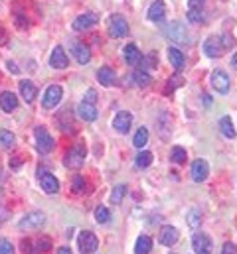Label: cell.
<instances>
[{"label":"cell","instance_id":"obj_1","mask_svg":"<svg viewBox=\"0 0 237 254\" xmlns=\"http://www.w3.org/2000/svg\"><path fill=\"white\" fill-rule=\"evenodd\" d=\"M50 248H52V238L50 236H36V238L22 240V250L26 254H43Z\"/></svg>","mask_w":237,"mask_h":254},{"label":"cell","instance_id":"obj_2","mask_svg":"<svg viewBox=\"0 0 237 254\" xmlns=\"http://www.w3.org/2000/svg\"><path fill=\"white\" fill-rule=\"evenodd\" d=\"M164 36L172 41H182V43H190V32L182 22H168L164 26Z\"/></svg>","mask_w":237,"mask_h":254},{"label":"cell","instance_id":"obj_3","mask_svg":"<svg viewBox=\"0 0 237 254\" xmlns=\"http://www.w3.org/2000/svg\"><path fill=\"white\" fill-rule=\"evenodd\" d=\"M34 136H36V150L40 152V154L45 156V154H50V152L54 150V138L43 126H38L34 130Z\"/></svg>","mask_w":237,"mask_h":254},{"label":"cell","instance_id":"obj_4","mask_svg":"<svg viewBox=\"0 0 237 254\" xmlns=\"http://www.w3.org/2000/svg\"><path fill=\"white\" fill-rule=\"evenodd\" d=\"M77 246H79L81 254H93L95 250H97V246H99V238H97V234L91 233V231H83L79 234V238H77Z\"/></svg>","mask_w":237,"mask_h":254},{"label":"cell","instance_id":"obj_5","mask_svg":"<svg viewBox=\"0 0 237 254\" xmlns=\"http://www.w3.org/2000/svg\"><path fill=\"white\" fill-rule=\"evenodd\" d=\"M45 225V215L42 211H32L28 215H24L18 223V229L20 231H34V229H40Z\"/></svg>","mask_w":237,"mask_h":254},{"label":"cell","instance_id":"obj_6","mask_svg":"<svg viewBox=\"0 0 237 254\" xmlns=\"http://www.w3.org/2000/svg\"><path fill=\"white\" fill-rule=\"evenodd\" d=\"M83 162H85V146L79 142L65 154V166L71 170H79L83 166Z\"/></svg>","mask_w":237,"mask_h":254},{"label":"cell","instance_id":"obj_7","mask_svg":"<svg viewBox=\"0 0 237 254\" xmlns=\"http://www.w3.org/2000/svg\"><path fill=\"white\" fill-rule=\"evenodd\" d=\"M62 95H64V91H62V87L60 85H50L45 89V93H43V98H42V105H43V109H56L58 105H60V100H62Z\"/></svg>","mask_w":237,"mask_h":254},{"label":"cell","instance_id":"obj_8","mask_svg":"<svg viewBox=\"0 0 237 254\" xmlns=\"http://www.w3.org/2000/svg\"><path fill=\"white\" fill-rule=\"evenodd\" d=\"M109 36L111 38H125V36H129V24H127V20L123 16L113 14L109 18Z\"/></svg>","mask_w":237,"mask_h":254},{"label":"cell","instance_id":"obj_9","mask_svg":"<svg viewBox=\"0 0 237 254\" xmlns=\"http://www.w3.org/2000/svg\"><path fill=\"white\" fill-rule=\"evenodd\" d=\"M204 52H206V56H208V58H212V59L221 58V56H223V52H225L221 38H219V36H212V38H208V39L204 41Z\"/></svg>","mask_w":237,"mask_h":254},{"label":"cell","instance_id":"obj_10","mask_svg":"<svg viewBox=\"0 0 237 254\" xmlns=\"http://www.w3.org/2000/svg\"><path fill=\"white\" fill-rule=\"evenodd\" d=\"M210 83H212L214 91H217L219 95H227V93H229V77H227L225 71L215 69V71L212 73V77H210Z\"/></svg>","mask_w":237,"mask_h":254},{"label":"cell","instance_id":"obj_11","mask_svg":"<svg viewBox=\"0 0 237 254\" xmlns=\"http://www.w3.org/2000/svg\"><path fill=\"white\" fill-rule=\"evenodd\" d=\"M192 248L196 254H210L214 248V242L206 233H196L192 238Z\"/></svg>","mask_w":237,"mask_h":254},{"label":"cell","instance_id":"obj_12","mask_svg":"<svg viewBox=\"0 0 237 254\" xmlns=\"http://www.w3.org/2000/svg\"><path fill=\"white\" fill-rule=\"evenodd\" d=\"M38 179H40V185H42V189H43L45 193L54 195V193L60 191V181H58V177H56L54 174H50V172H40V174H38Z\"/></svg>","mask_w":237,"mask_h":254},{"label":"cell","instance_id":"obj_13","mask_svg":"<svg viewBox=\"0 0 237 254\" xmlns=\"http://www.w3.org/2000/svg\"><path fill=\"white\" fill-rule=\"evenodd\" d=\"M99 22L97 14H93V12H87V14H81L73 20V30L75 32H87L89 28H93L95 24Z\"/></svg>","mask_w":237,"mask_h":254},{"label":"cell","instance_id":"obj_14","mask_svg":"<svg viewBox=\"0 0 237 254\" xmlns=\"http://www.w3.org/2000/svg\"><path fill=\"white\" fill-rule=\"evenodd\" d=\"M50 65L54 69H65L69 65V59H67V54H65V49L62 45H56L54 47V52L50 56Z\"/></svg>","mask_w":237,"mask_h":254},{"label":"cell","instance_id":"obj_15","mask_svg":"<svg viewBox=\"0 0 237 254\" xmlns=\"http://www.w3.org/2000/svg\"><path fill=\"white\" fill-rule=\"evenodd\" d=\"M123 56H125L127 65H130V67L140 65V61H142V54H140V49L134 45V41L125 45V49H123Z\"/></svg>","mask_w":237,"mask_h":254},{"label":"cell","instance_id":"obj_16","mask_svg":"<svg viewBox=\"0 0 237 254\" xmlns=\"http://www.w3.org/2000/svg\"><path fill=\"white\" fill-rule=\"evenodd\" d=\"M71 54H73V58L79 61V63H87L89 59H91V52H89V47L83 43V41H71Z\"/></svg>","mask_w":237,"mask_h":254},{"label":"cell","instance_id":"obj_17","mask_svg":"<svg viewBox=\"0 0 237 254\" xmlns=\"http://www.w3.org/2000/svg\"><path fill=\"white\" fill-rule=\"evenodd\" d=\"M208 176H210V166H208V162L202 160V158H198V160L192 164V179L200 183V181H206Z\"/></svg>","mask_w":237,"mask_h":254},{"label":"cell","instance_id":"obj_18","mask_svg":"<svg viewBox=\"0 0 237 254\" xmlns=\"http://www.w3.org/2000/svg\"><path fill=\"white\" fill-rule=\"evenodd\" d=\"M130 124H132V115H130V113H127V111H121V113L115 117V120H113L115 130H117V132H121V134H127V132H129V128H130Z\"/></svg>","mask_w":237,"mask_h":254},{"label":"cell","instance_id":"obj_19","mask_svg":"<svg viewBox=\"0 0 237 254\" xmlns=\"http://www.w3.org/2000/svg\"><path fill=\"white\" fill-rule=\"evenodd\" d=\"M158 238H160V242H162L164 246H174V244L178 242V238H180V233H178V229L166 225V227L160 229V236H158Z\"/></svg>","mask_w":237,"mask_h":254},{"label":"cell","instance_id":"obj_20","mask_svg":"<svg viewBox=\"0 0 237 254\" xmlns=\"http://www.w3.org/2000/svg\"><path fill=\"white\" fill-rule=\"evenodd\" d=\"M0 109H2L4 113H12L18 109V97L10 91H4L2 95H0Z\"/></svg>","mask_w":237,"mask_h":254},{"label":"cell","instance_id":"obj_21","mask_svg":"<svg viewBox=\"0 0 237 254\" xmlns=\"http://www.w3.org/2000/svg\"><path fill=\"white\" fill-rule=\"evenodd\" d=\"M147 16H149L151 22H160L166 16V4L162 2V0H154V2L151 4V8H149Z\"/></svg>","mask_w":237,"mask_h":254},{"label":"cell","instance_id":"obj_22","mask_svg":"<svg viewBox=\"0 0 237 254\" xmlns=\"http://www.w3.org/2000/svg\"><path fill=\"white\" fill-rule=\"evenodd\" d=\"M97 81H99L103 87H113L115 81H117L115 69H111V67H101V69L97 71Z\"/></svg>","mask_w":237,"mask_h":254},{"label":"cell","instance_id":"obj_23","mask_svg":"<svg viewBox=\"0 0 237 254\" xmlns=\"http://www.w3.org/2000/svg\"><path fill=\"white\" fill-rule=\"evenodd\" d=\"M77 115H79V118L93 122L95 118H97V109H95V105H89V103H83L81 100L79 107H77Z\"/></svg>","mask_w":237,"mask_h":254},{"label":"cell","instance_id":"obj_24","mask_svg":"<svg viewBox=\"0 0 237 254\" xmlns=\"http://www.w3.org/2000/svg\"><path fill=\"white\" fill-rule=\"evenodd\" d=\"M20 95L24 97L26 103H32V100L36 98V95H38V87L32 81L24 79V81H20Z\"/></svg>","mask_w":237,"mask_h":254},{"label":"cell","instance_id":"obj_25","mask_svg":"<svg viewBox=\"0 0 237 254\" xmlns=\"http://www.w3.org/2000/svg\"><path fill=\"white\" fill-rule=\"evenodd\" d=\"M168 59H170V63L174 65V69H184V63H186V58H184V54H182V49H178V47H168Z\"/></svg>","mask_w":237,"mask_h":254},{"label":"cell","instance_id":"obj_26","mask_svg":"<svg viewBox=\"0 0 237 254\" xmlns=\"http://www.w3.org/2000/svg\"><path fill=\"white\" fill-rule=\"evenodd\" d=\"M152 248V238L149 234H140L136 238V244H134V252L136 254H149Z\"/></svg>","mask_w":237,"mask_h":254},{"label":"cell","instance_id":"obj_27","mask_svg":"<svg viewBox=\"0 0 237 254\" xmlns=\"http://www.w3.org/2000/svg\"><path fill=\"white\" fill-rule=\"evenodd\" d=\"M219 128H221V134H223L225 138H235V136H237V132H235L233 122H231L229 117H223V118L219 120Z\"/></svg>","mask_w":237,"mask_h":254},{"label":"cell","instance_id":"obj_28","mask_svg":"<svg viewBox=\"0 0 237 254\" xmlns=\"http://www.w3.org/2000/svg\"><path fill=\"white\" fill-rule=\"evenodd\" d=\"M0 146L6 150H12L16 146V136L10 130H0Z\"/></svg>","mask_w":237,"mask_h":254},{"label":"cell","instance_id":"obj_29","mask_svg":"<svg viewBox=\"0 0 237 254\" xmlns=\"http://www.w3.org/2000/svg\"><path fill=\"white\" fill-rule=\"evenodd\" d=\"M147 140H149V130H147L145 126H140V128L134 132V138H132V144H134V148H145Z\"/></svg>","mask_w":237,"mask_h":254},{"label":"cell","instance_id":"obj_30","mask_svg":"<svg viewBox=\"0 0 237 254\" xmlns=\"http://www.w3.org/2000/svg\"><path fill=\"white\" fill-rule=\"evenodd\" d=\"M132 79H134V83H136L138 87H149V85L152 83V77H151L147 71H134Z\"/></svg>","mask_w":237,"mask_h":254},{"label":"cell","instance_id":"obj_31","mask_svg":"<svg viewBox=\"0 0 237 254\" xmlns=\"http://www.w3.org/2000/svg\"><path fill=\"white\" fill-rule=\"evenodd\" d=\"M95 219H97V223L105 225V223L111 221V211H109L105 205H99L97 209H95Z\"/></svg>","mask_w":237,"mask_h":254},{"label":"cell","instance_id":"obj_32","mask_svg":"<svg viewBox=\"0 0 237 254\" xmlns=\"http://www.w3.org/2000/svg\"><path fill=\"white\" fill-rule=\"evenodd\" d=\"M71 191H75V193H85V191H87V181H85L81 176H73V179H71Z\"/></svg>","mask_w":237,"mask_h":254},{"label":"cell","instance_id":"obj_33","mask_svg":"<svg viewBox=\"0 0 237 254\" xmlns=\"http://www.w3.org/2000/svg\"><path fill=\"white\" fill-rule=\"evenodd\" d=\"M170 160L174 164H184L186 162V150L180 148V146H174L172 148V154H170Z\"/></svg>","mask_w":237,"mask_h":254},{"label":"cell","instance_id":"obj_34","mask_svg":"<svg viewBox=\"0 0 237 254\" xmlns=\"http://www.w3.org/2000/svg\"><path fill=\"white\" fill-rule=\"evenodd\" d=\"M152 164V154L151 152H140V154L136 156V166L138 168H149Z\"/></svg>","mask_w":237,"mask_h":254},{"label":"cell","instance_id":"obj_35","mask_svg":"<svg viewBox=\"0 0 237 254\" xmlns=\"http://www.w3.org/2000/svg\"><path fill=\"white\" fill-rule=\"evenodd\" d=\"M125 193H127V185H117L113 189V193H111V203H115V205H117V203H121Z\"/></svg>","mask_w":237,"mask_h":254},{"label":"cell","instance_id":"obj_36","mask_svg":"<svg viewBox=\"0 0 237 254\" xmlns=\"http://www.w3.org/2000/svg\"><path fill=\"white\" fill-rule=\"evenodd\" d=\"M188 225L192 227V229H198V227L202 225V215H200L196 209H194L192 213H190V217H188Z\"/></svg>","mask_w":237,"mask_h":254},{"label":"cell","instance_id":"obj_37","mask_svg":"<svg viewBox=\"0 0 237 254\" xmlns=\"http://www.w3.org/2000/svg\"><path fill=\"white\" fill-rule=\"evenodd\" d=\"M0 254H14V246L10 240L0 238Z\"/></svg>","mask_w":237,"mask_h":254},{"label":"cell","instance_id":"obj_38","mask_svg":"<svg viewBox=\"0 0 237 254\" xmlns=\"http://www.w3.org/2000/svg\"><path fill=\"white\" fill-rule=\"evenodd\" d=\"M95 100H97V91H95V89H89V91L85 93V98H83V103L95 105Z\"/></svg>","mask_w":237,"mask_h":254},{"label":"cell","instance_id":"obj_39","mask_svg":"<svg viewBox=\"0 0 237 254\" xmlns=\"http://www.w3.org/2000/svg\"><path fill=\"white\" fill-rule=\"evenodd\" d=\"M188 18H190V22H202L204 14H202V10H188Z\"/></svg>","mask_w":237,"mask_h":254},{"label":"cell","instance_id":"obj_40","mask_svg":"<svg viewBox=\"0 0 237 254\" xmlns=\"http://www.w3.org/2000/svg\"><path fill=\"white\" fill-rule=\"evenodd\" d=\"M204 4H206V0H188L190 10H202Z\"/></svg>","mask_w":237,"mask_h":254},{"label":"cell","instance_id":"obj_41","mask_svg":"<svg viewBox=\"0 0 237 254\" xmlns=\"http://www.w3.org/2000/svg\"><path fill=\"white\" fill-rule=\"evenodd\" d=\"M221 254H237V246L233 242H225L221 248Z\"/></svg>","mask_w":237,"mask_h":254},{"label":"cell","instance_id":"obj_42","mask_svg":"<svg viewBox=\"0 0 237 254\" xmlns=\"http://www.w3.org/2000/svg\"><path fill=\"white\" fill-rule=\"evenodd\" d=\"M219 38H221V41H223V47H225V49H227V47H231V45L235 43V41H233V38H231V36H227V34H221Z\"/></svg>","mask_w":237,"mask_h":254},{"label":"cell","instance_id":"obj_43","mask_svg":"<svg viewBox=\"0 0 237 254\" xmlns=\"http://www.w3.org/2000/svg\"><path fill=\"white\" fill-rule=\"evenodd\" d=\"M6 65H10V69H12V73H20V69L16 67V63H14V61H8Z\"/></svg>","mask_w":237,"mask_h":254},{"label":"cell","instance_id":"obj_44","mask_svg":"<svg viewBox=\"0 0 237 254\" xmlns=\"http://www.w3.org/2000/svg\"><path fill=\"white\" fill-rule=\"evenodd\" d=\"M58 254H71V250L67 246H62V248H58Z\"/></svg>","mask_w":237,"mask_h":254},{"label":"cell","instance_id":"obj_45","mask_svg":"<svg viewBox=\"0 0 237 254\" xmlns=\"http://www.w3.org/2000/svg\"><path fill=\"white\" fill-rule=\"evenodd\" d=\"M231 65H233V69H235V71H237V54H235V56H233V59H231Z\"/></svg>","mask_w":237,"mask_h":254},{"label":"cell","instance_id":"obj_46","mask_svg":"<svg viewBox=\"0 0 237 254\" xmlns=\"http://www.w3.org/2000/svg\"><path fill=\"white\" fill-rule=\"evenodd\" d=\"M0 221H2V217H0ZM0 225H2V223H0Z\"/></svg>","mask_w":237,"mask_h":254}]
</instances>
